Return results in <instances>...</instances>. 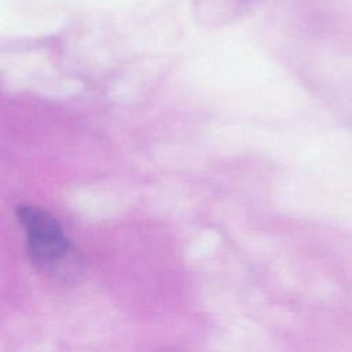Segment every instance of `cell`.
I'll return each instance as SVG.
<instances>
[{
  "label": "cell",
  "instance_id": "cell-1",
  "mask_svg": "<svg viewBox=\"0 0 352 352\" xmlns=\"http://www.w3.org/2000/svg\"><path fill=\"white\" fill-rule=\"evenodd\" d=\"M16 216L26 231L30 261L38 272L59 280L80 275L81 256L52 214L38 206L19 205Z\"/></svg>",
  "mask_w": 352,
  "mask_h": 352
}]
</instances>
